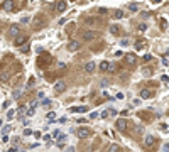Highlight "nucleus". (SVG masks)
Wrapping results in <instances>:
<instances>
[{
    "mask_svg": "<svg viewBox=\"0 0 169 152\" xmlns=\"http://www.w3.org/2000/svg\"><path fill=\"white\" fill-rule=\"evenodd\" d=\"M44 22H46V19L42 15H37L36 19H34V29H41V27H44Z\"/></svg>",
    "mask_w": 169,
    "mask_h": 152,
    "instance_id": "obj_4",
    "label": "nucleus"
},
{
    "mask_svg": "<svg viewBox=\"0 0 169 152\" xmlns=\"http://www.w3.org/2000/svg\"><path fill=\"white\" fill-rule=\"evenodd\" d=\"M110 32L115 34V36H117V34H120V29H118V25H112V27H110Z\"/></svg>",
    "mask_w": 169,
    "mask_h": 152,
    "instance_id": "obj_24",
    "label": "nucleus"
},
{
    "mask_svg": "<svg viewBox=\"0 0 169 152\" xmlns=\"http://www.w3.org/2000/svg\"><path fill=\"white\" fill-rule=\"evenodd\" d=\"M69 112H73V113H84V112H86V107H71V108H69Z\"/></svg>",
    "mask_w": 169,
    "mask_h": 152,
    "instance_id": "obj_16",
    "label": "nucleus"
},
{
    "mask_svg": "<svg viewBox=\"0 0 169 152\" xmlns=\"http://www.w3.org/2000/svg\"><path fill=\"white\" fill-rule=\"evenodd\" d=\"M108 69V61H101L100 63V71H107Z\"/></svg>",
    "mask_w": 169,
    "mask_h": 152,
    "instance_id": "obj_19",
    "label": "nucleus"
},
{
    "mask_svg": "<svg viewBox=\"0 0 169 152\" xmlns=\"http://www.w3.org/2000/svg\"><path fill=\"white\" fill-rule=\"evenodd\" d=\"M14 110H9V113H7V118H9V120H10V118H14Z\"/></svg>",
    "mask_w": 169,
    "mask_h": 152,
    "instance_id": "obj_34",
    "label": "nucleus"
},
{
    "mask_svg": "<svg viewBox=\"0 0 169 152\" xmlns=\"http://www.w3.org/2000/svg\"><path fill=\"white\" fill-rule=\"evenodd\" d=\"M66 7H68L66 2H64V0H59V2H56V5H54V10H56L58 14H63V12H66Z\"/></svg>",
    "mask_w": 169,
    "mask_h": 152,
    "instance_id": "obj_1",
    "label": "nucleus"
},
{
    "mask_svg": "<svg viewBox=\"0 0 169 152\" xmlns=\"http://www.w3.org/2000/svg\"><path fill=\"white\" fill-rule=\"evenodd\" d=\"M24 42H27V36H20V34H19L15 37V46H22Z\"/></svg>",
    "mask_w": 169,
    "mask_h": 152,
    "instance_id": "obj_12",
    "label": "nucleus"
},
{
    "mask_svg": "<svg viewBox=\"0 0 169 152\" xmlns=\"http://www.w3.org/2000/svg\"><path fill=\"white\" fill-rule=\"evenodd\" d=\"M108 84H110V79H103V81H101V88H105Z\"/></svg>",
    "mask_w": 169,
    "mask_h": 152,
    "instance_id": "obj_29",
    "label": "nucleus"
},
{
    "mask_svg": "<svg viewBox=\"0 0 169 152\" xmlns=\"http://www.w3.org/2000/svg\"><path fill=\"white\" fill-rule=\"evenodd\" d=\"M122 17H124V12H122V10L115 12V19H122Z\"/></svg>",
    "mask_w": 169,
    "mask_h": 152,
    "instance_id": "obj_27",
    "label": "nucleus"
},
{
    "mask_svg": "<svg viewBox=\"0 0 169 152\" xmlns=\"http://www.w3.org/2000/svg\"><path fill=\"white\" fill-rule=\"evenodd\" d=\"M9 107H10V101H5V103H4V108H5V110H7V108H9Z\"/></svg>",
    "mask_w": 169,
    "mask_h": 152,
    "instance_id": "obj_46",
    "label": "nucleus"
},
{
    "mask_svg": "<svg viewBox=\"0 0 169 152\" xmlns=\"http://www.w3.org/2000/svg\"><path fill=\"white\" fill-rule=\"evenodd\" d=\"M42 105H44V107H49V105H51V100H49V98L42 100Z\"/></svg>",
    "mask_w": 169,
    "mask_h": 152,
    "instance_id": "obj_33",
    "label": "nucleus"
},
{
    "mask_svg": "<svg viewBox=\"0 0 169 152\" xmlns=\"http://www.w3.org/2000/svg\"><path fill=\"white\" fill-rule=\"evenodd\" d=\"M152 96H154V91H151V90L140 91V98H144V100H147V98H152Z\"/></svg>",
    "mask_w": 169,
    "mask_h": 152,
    "instance_id": "obj_14",
    "label": "nucleus"
},
{
    "mask_svg": "<svg viewBox=\"0 0 169 152\" xmlns=\"http://www.w3.org/2000/svg\"><path fill=\"white\" fill-rule=\"evenodd\" d=\"M108 152H120V147H118V144H110V147H108Z\"/></svg>",
    "mask_w": 169,
    "mask_h": 152,
    "instance_id": "obj_18",
    "label": "nucleus"
},
{
    "mask_svg": "<svg viewBox=\"0 0 169 152\" xmlns=\"http://www.w3.org/2000/svg\"><path fill=\"white\" fill-rule=\"evenodd\" d=\"M19 34H20V27H19L17 24H12L10 27H9V36H10V37H17Z\"/></svg>",
    "mask_w": 169,
    "mask_h": 152,
    "instance_id": "obj_2",
    "label": "nucleus"
},
{
    "mask_svg": "<svg viewBox=\"0 0 169 152\" xmlns=\"http://www.w3.org/2000/svg\"><path fill=\"white\" fill-rule=\"evenodd\" d=\"M58 66H59V69H64V68H66V63H59Z\"/></svg>",
    "mask_w": 169,
    "mask_h": 152,
    "instance_id": "obj_42",
    "label": "nucleus"
},
{
    "mask_svg": "<svg viewBox=\"0 0 169 152\" xmlns=\"http://www.w3.org/2000/svg\"><path fill=\"white\" fill-rule=\"evenodd\" d=\"M129 9H130L132 12H137L140 7H139V4H129Z\"/></svg>",
    "mask_w": 169,
    "mask_h": 152,
    "instance_id": "obj_22",
    "label": "nucleus"
},
{
    "mask_svg": "<svg viewBox=\"0 0 169 152\" xmlns=\"http://www.w3.org/2000/svg\"><path fill=\"white\" fill-rule=\"evenodd\" d=\"M52 137H56L58 139V137H59V130H54V132H52Z\"/></svg>",
    "mask_w": 169,
    "mask_h": 152,
    "instance_id": "obj_43",
    "label": "nucleus"
},
{
    "mask_svg": "<svg viewBox=\"0 0 169 152\" xmlns=\"http://www.w3.org/2000/svg\"><path fill=\"white\" fill-rule=\"evenodd\" d=\"M117 129L120 130V132H125V130H127V120H125V118H118L117 120Z\"/></svg>",
    "mask_w": 169,
    "mask_h": 152,
    "instance_id": "obj_5",
    "label": "nucleus"
},
{
    "mask_svg": "<svg viewBox=\"0 0 169 152\" xmlns=\"http://www.w3.org/2000/svg\"><path fill=\"white\" fill-rule=\"evenodd\" d=\"M76 134H78L79 139H88L91 132H90V129H86V127H81V129H78V132H76Z\"/></svg>",
    "mask_w": 169,
    "mask_h": 152,
    "instance_id": "obj_3",
    "label": "nucleus"
},
{
    "mask_svg": "<svg viewBox=\"0 0 169 152\" xmlns=\"http://www.w3.org/2000/svg\"><path fill=\"white\" fill-rule=\"evenodd\" d=\"M42 139H44V142H47V144H49V142H51V135H44Z\"/></svg>",
    "mask_w": 169,
    "mask_h": 152,
    "instance_id": "obj_40",
    "label": "nucleus"
},
{
    "mask_svg": "<svg viewBox=\"0 0 169 152\" xmlns=\"http://www.w3.org/2000/svg\"><path fill=\"white\" fill-rule=\"evenodd\" d=\"M112 115H117V112L115 110H103L101 112V118H108V117H112Z\"/></svg>",
    "mask_w": 169,
    "mask_h": 152,
    "instance_id": "obj_17",
    "label": "nucleus"
},
{
    "mask_svg": "<svg viewBox=\"0 0 169 152\" xmlns=\"http://www.w3.org/2000/svg\"><path fill=\"white\" fill-rule=\"evenodd\" d=\"M142 74H144V76H151L152 69H151V68H142Z\"/></svg>",
    "mask_w": 169,
    "mask_h": 152,
    "instance_id": "obj_21",
    "label": "nucleus"
},
{
    "mask_svg": "<svg viewBox=\"0 0 169 152\" xmlns=\"http://www.w3.org/2000/svg\"><path fill=\"white\" fill-rule=\"evenodd\" d=\"M20 95H22V93H20L19 90H15V91H14V98H20Z\"/></svg>",
    "mask_w": 169,
    "mask_h": 152,
    "instance_id": "obj_36",
    "label": "nucleus"
},
{
    "mask_svg": "<svg viewBox=\"0 0 169 152\" xmlns=\"http://www.w3.org/2000/svg\"><path fill=\"white\" fill-rule=\"evenodd\" d=\"M66 140V137H64V135H61V137H58V145L61 147V142H64Z\"/></svg>",
    "mask_w": 169,
    "mask_h": 152,
    "instance_id": "obj_28",
    "label": "nucleus"
},
{
    "mask_svg": "<svg viewBox=\"0 0 169 152\" xmlns=\"http://www.w3.org/2000/svg\"><path fill=\"white\" fill-rule=\"evenodd\" d=\"M162 152H169V144H166V145H164V149H162Z\"/></svg>",
    "mask_w": 169,
    "mask_h": 152,
    "instance_id": "obj_45",
    "label": "nucleus"
},
{
    "mask_svg": "<svg viewBox=\"0 0 169 152\" xmlns=\"http://www.w3.org/2000/svg\"><path fill=\"white\" fill-rule=\"evenodd\" d=\"M125 61H127V64H130V66H135V64H137V56H135V54H127V56H125Z\"/></svg>",
    "mask_w": 169,
    "mask_h": 152,
    "instance_id": "obj_8",
    "label": "nucleus"
},
{
    "mask_svg": "<svg viewBox=\"0 0 169 152\" xmlns=\"http://www.w3.org/2000/svg\"><path fill=\"white\" fill-rule=\"evenodd\" d=\"M4 9H5L7 12H12L14 9H15V4H14V0H7L5 4H4Z\"/></svg>",
    "mask_w": 169,
    "mask_h": 152,
    "instance_id": "obj_10",
    "label": "nucleus"
},
{
    "mask_svg": "<svg viewBox=\"0 0 169 152\" xmlns=\"http://www.w3.org/2000/svg\"><path fill=\"white\" fill-rule=\"evenodd\" d=\"M144 46H146V41H137L135 42V49H142Z\"/></svg>",
    "mask_w": 169,
    "mask_h": 152,
    "instance_id": "obj_23",
    "label": "nucleus"
},
{
    "mask_svg": "<svg viewBox=\"0 0 169 152\" xmlns=\"http://www.w3.org/2000/svg\"><path fill=\"white\" fill-rule=\"evenodd\" d=\"M79 46H81V44H79L78 41H71V42L68 44V51H78Z\"/></svg>",
    "mask_w": 169,
    "mask_h": 152,
    "instance_id": "obj_11",
    "label": "nucleus"
},
{
    "mask_svg": "<svg viewBox=\"0 0 169 152\" xmlns=\"http://www.w3.org/2000/svg\"><path fill=\"white\" fill-rule=\"evenodd\" d=\"M19 113H25V107H20V108H19Z\"/></svg>",
    "mask_w": 169,
    "mask_h": 152,
    "instance_id": "obj_47",
    "label": "nucleus"
},
{
    "mask_svg": "<svg viewBox=\"0 0 169 152\" xmlns=\"http://www.w3.org/2000/svg\"><path fill=\"white\" fill-rule=\"evenodd\" d=\"M47 120H49V122H54V120H56V113L49 112V113H47Z\"/></svg>",
    "mask_w": 169,
    "mask_h": 152,
    "instance_id": "obj_25",
    "label": "nucleus"
},
{
    "mask_svg": "<svg viewBox=\"0 0 169 152\" xmlns=\"http://www.w3.org/2000/svg\"><path fill=\"white\" fill-rule=\"evenodd\" d=\"M9 130H12V127H10V125H5V127H4V130H2V132H4V134H7V132H9Z\"/></svg>",
    "mask_w": 169,
    "mask_h": 152,
    "instance_id": "obj_37",
    "label": "nucleus"
},
{
    "mask_svg": "<svg viewBox=\"0 0 169 152\" xmlns=\"http://www.w3.org/2000/svg\"><path fill=\"white\" fill-rule=\"evenodd\" d=\"M96 117H98V113H96V112H93V113H90V118H96Z\"/></svg>",
    "mask_w": 169,
    "mask_h": 152,
    "instance_id": "obj_44",
    "label": "nucleus"
},
{
    "mask_svg": "<svg viewBox=\"0 0 169 152\" xmlns=\"http://www.w3.org/2000/svg\"><path fill=\"white\" fill-rule=\"evenodd\" d=\"M146 29H147V25H146V24H139V31H140V32H144Z\"/></svg>",
    "mask_w": 169,
    "mask_h": 152,
    "instance_id": "obj_31",
    "label": "nucleus"
},
{
    "mask_svg": "<svg viewBox=\"0 0 169 152\" xmlns=\"http://www.w3.org/2000/svg\"><path fill=\"white\" fill-rule=\"evenodd\" d=\"M37 105H39V103H37L36 100H34V101H31V108H34V110H36V107H37Z\"/></svg>",
    "mask_w": 169,
    "mask_h": 152,
    "instance_id": "obj_39",
    "label": "nucleus"
},
{
    "mask_svg": "<svg viewBox=\"0 0 169 152\" xmlns=\"http://www.w3.org/2000/svg\"><path fill=\"white\" fill-rule=\"evenodd\" d=\"M29 49H31V46H29V42H24V44L20 46V51H22V52H29Z\"/></svg>",
    "mask_w": 169,
    "mask_h": 152,
    "instance_id": "obj_20",
    "label": "nucleus"
},
{
    "mask_svg": "<svg viewBox=\"0 0 169 152\" xmlns=\"http://www.w3.org/2000/svg\"><path fill=\"white\" fill-rule=\"evenodd\" d=\"M51 61V56L49 54H42V56H39V59H37V63H39V66H44V64H49Z\"/></svg>",
    "mask_w": 169,
    "mask_h": 152,
    "instance_id": "obj_6",
    "label": "nucleus"
},
{
    "mask_svg": "<svg viewBox=\"0 0 169 152\" xmlns=\"http://www.w3.org/2000/svg\"><path fill=\"white\" fill-rule=\"evenodd\" d=\"M161 29H162V31H166V29H167V24H166V19H161Z\"/></svg>",
    "mask_w": 169,
    "mask_h": 152,
    "instance_id": "obj_26",
    "label": "nucleus"
},
{
    "mask_svg": "<svg viewBox=\"0 0 169 152\" xmlns=\"http://www.w3.org/2000/svg\"><path fill=\"white\" fill-rule=\"evenodd\" d=\"M0 110H2V107H0Z\"/></svg>",
    "mask_w": 169,
    "mask_h": 152,
    "instance_id": "obj_49",
    "label": "nucleus"
},
{
    "mask_svg": "<svg viewBox=\"0 0 169 152\" xmlns=\"http://www.w3.org/2000/svg\"><path fill=\"white\" fill-rule=\"evenodd\" d=\"M107 71H115V64H113V63H108V69Z\"/></svg>",
    "mask_w": 169,
    "mask_h": 152,
    "instance_id": "obj_30",
    "label": "nucleus"
},
{
    "mask_svg": "<svg viewBox=\"0 0 169 152\" xmlns=\"http://www.w3.org/2000/svg\"><path fill=\"white\" fill-rule=\"evenodd\" d=\"M73 2H74V0H73Z\"/></svg>",
    "mask_w": 169,
    "mask_h": 152,
    "instance_id": "obj_50",
    "label": "nucleus"
},
{
    "mask_svg": "<svg viewBox=\"0 0 169 152\" xmlns=\"http://www.w3.org/2000/svg\"><path fill=\"white\" fill-rule=\"evenodd\" d=\"M142 59H144V61H151L152 56H151V54H144V56H142Z\"/></svg>",
    "mask_w": 169,
    "mask_h": 152,
    "instance_id": "obj_32",
    "label": "nucleus"
},
{
    "mask_svg": "<svg viewBox=\"0 0 169 152\" xmlns=\"http://www.w3.org/2000/svg\"><path fill=\"white\" fill-rule=\"evenodd\" d=\"M31 134H32V130H31V129H25V130H24V135H31Z\"/></svg>",
    "mask_w": 169,
    "mask_h": 152,
    "instance_id": "obj_41",
    "label": "nucleus"
},
{
    "mask_svg": "<svg viewBox=\"0 0 169 152\" xmlns=\"http://www.w3.org/2000/svg\"><path fill=\"white\" fill-rule=\"evenodd\" d=\"M95 32H91V31H84L83 32V39L84 41H91V39H95Z\"/></svg>",
    "mask_w": 169,
    "mask_h": 152,
    "instance_id": "obj_13",
    "label": "nucleus"
},
{
    "mask_svg": "<svg viewBox=\"0 0 169 152\" xmlns=\"http://www.w3.org/2000/svg\"><path fill=\"white\" fill-rule=\"evenodd\" d=\"M152 2H154V4H161V0H152Z\"/></svg>",
    "mask_w": 169,
    "mask_h": 152,
    "instance_id": "obj_48",
    "label": "nucleus"
},
{
    "mask_svg": "<svg viewBox=\"0 0 169 152\" xmlns=\"http://www.w3.org/2000/svg\"><path fill=\"white\" fill-rule=\"evenodd\" d=\"M154 144H156V139H154L152 135H147V137H146V140H144V145H146L147 149H151V147L154 145Z\"/></svg>",
    "mask_w": 169,
    "mask_h": 152,
    "instance_id": "obj_9",
    "label": "nucleus"
},
{
    "mask_svg": "<svg viewBox=\"0 0 169 152\" xmlns=\"http://www.w3.org/2000/svg\"><path fill=\"white\" fill-rule=\"evenodd\" d=\"M34 83H36V79H34V78H31V79H29V83H27V88H31V86H32Z\"/></svg>",
    "mask_w": 169,
    "mask_h": 152,
    "instance_id": "obj_38",
    "label": "nucleus"
},
{
    "mask_svg": "<svg viewBox=\"0 0 169 152\" xmlns=\"http://www.w3.org/2000/svg\"><path fill=\"white\" fill-rule=\"evenodd\" d=\"M107 9H103V7H100V9H98V14H103V15H105V14H107Z\"/></svg>",
    "mask_w": 169,
    "mask_h": 152,
    "instance_id": "obj_35",
    "label": "nucleus"
},
{
    "mask_svg": "<svg viewBox=\"0 0 169 152\" xmlns=\"http://www.w3.org/2000/svg\"><path fill=\"white\" fill-rule=\"evenodd\" d=\"M84 71H86V73H93V71H95V63L88 61L84 64Z\"/></svg>",
    "mask_w": 169,
    "mask_h": 152,
    "instance_id": "obj_15",
    "label": "nucleus"
},
{
    "mask_svg": "<svg viewBox=\"0 0 169 152\" xmlns=\"http://www.w3.org/2000/svg\"><path fill=\"white\" fill-rule=\"evenodd\" d=\"M64 90H66V83H64V81H56V84H54V91L63 93Z\"/></svg>",
    "mask_w": 169,
    "mask_h": 152,
    "instance_id": "obj_7",
    "label": "nucleus"
}]
</instances>
